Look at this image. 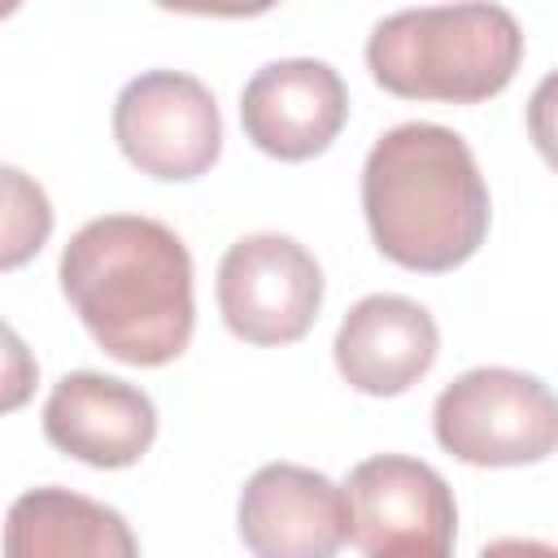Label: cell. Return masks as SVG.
Masks as SVG:
<instances>
[{"mask_svg": "<svg viewBox=\"0 0 558 558\" xmlns=\"http://www.w3.org/2000/svg\"><path fill=\"white\" fill-rule=\"evenodd\" d=\"M61 292L87 336L126 366L174 362L196 327L192 253L157 218L105 214L61 248Z\"/></svg>", "mask_w": 558, "mask_h": 558, "instance_id": "cell-1", "label": "cell"}, {"mask_svg": "<svg viewBox=\"0 0 558 558\" xmlns=\"http://www.w3.org/2000/svg\"><path fill=\"white\" fill-rule=\"evenodd\" d=\"M362 214L388 262L445 275L475 257L493 205L475 153L458 131L440 122H401L366 153Z\"/></svg>", "mask_w": 558, "mask_h": 558, "instance_id": "cell-2", "label": "cell"}, {"mask_svg": "<svg viewBox=\"0 0 558 558\" xmlns=\"http://www.w3.org/2000/svg\"><path fill=\"white\" fill-rule=\"evenodd\" d=\"M523 31L501 4H432L375 22L366 39L371 78L405 100L480 105L510 87Z\"/></svg>", "mask_w": 558, "mask_h": 558, "instance_id": "cell-3", "label": "cell"}, {"mask_svg": "<svg viewBox=\"0 0 558 558\" xmlns=\"http://www.w3.org/2000/svg\"><path fill=\"white\" fill-rule=\"evenodd\" d=\"M432 432L466 466H527L558 449V397L536 375L475 366L440 388Z\"/></svg>", "mask_w": 558, "mask_h": 558, "instance_id": "cell-4", "label": "cell"}, {"mask_svg": "<svg viewBox=\"0 0 558 558\" xmlns=\"http://www.w3.org/2000/svg\"><path fill=\"white\" fill-rule=\"evenodd\" d=\"M113 140L148 179H201L222 153L218 100L196 74L144 70L113 100Z\"/></svg>", "mask_w": 558, "mask_h": 558, "instance_id": "cell-5", "label": "cell"}, {"mask_svg": "<svg viewBox=\"0 0 558 558\" xmlns=\"http://www.w3.org/2000/svg\"><path fill=\"white\" fill-rule=\"evenodd\" d=\"M323 305V266L279 231L240 235L218 262V310L244 344L301 340Z\"/></svg>", "mask_w": 558, "mask_h": 558, "instance_id": "cell-6", "label": "cell"}, {"mask_svg": "<svg viewBox=\"0 0 558 558\" xmlns=\"http://www.w3.org/2000/svg\"><path fill=\"white\" fill-rule=\"evenodd\" d=\"M353 545L366 558H453L458 506L445 475L405 453H379L349 471Z\"/></svg>", "mask_w": 558, "mask_h": 558, "instance_id": "cell-7", "label": "cell"}, {"mask_svg": "<svg viewBox=\"0 0 558 558\" xmlns=\"http://www.w3.org/2000/svg\"><path fill=\"white\" fill-rule=\"evenodd\" d=\"M235 527L253 558H336L353 541V506L323 471L266 462L240 493Z\"/></svg>", "mask_w": 558, "mask_h": 558, "instance_id": "cell-8", "label": "cell"}, {"mask_svg": "<svg viewBox=\"0 0 558 558\" xmlns=\"http://www.w3.org/2000/svg\"><path fill=\"white\" fill-rule=\"evenodd\" d=\"M349 118L340 70L314 57L266 61L240 92V122L253 148L275 161H310L331 148Z\"/></svg>", "mask_w": 558, "mask_h": 558, "instance_id": "cell-9", "label": "cell"}, {"mask_svg": "<svg viewBox=\"0 0 558 558\" xmlns=\"http://www.w3.org/2000/svg\"><path fill=\"white\" fill-rule=\"evenodd\" d=\"M44 436L65 458L100 471L135 466L157 436V405L144 388L100 375L70 371L52 384L44 401Z\"/></svg>", "mask_w": 558, "mask_h": 558, "instance_id": "cell-10", "label": "cell"}, {"mask_svg": "<svg viewBox=\"0 0 558 558\" xmlns=\"http://www.w3.org/2000/svg\"><path fill=\"white\" fill-rule=\"evenodd\" d=\"M331 353L349 388L366 397H401L436 366L440 331L418 301L375 292L340 318Z\"/></svg>", "mask_w": 558, "mask_h": 558, "instance_id": "cell-11", "label": "cell"}, {"mask_svg": "<svg viewBox=\"0 0 558 558\" xmlns=\"http://www.w3.org/2000/svg\"><path fill=\"white\" fill-rule=\"evenodd\" d=\"M4 558H140V541L113 506L44 484L9 506Z\"/></svg>", "mask_w": 558, "mask_h": 558, "instance_id": "cell-12", "label": "cell"}, {"mask_svg": "<svg viewBox=\"0 0 558 558\" xmlns=\"http://www.w3.org/2000/svg\"><path fill=\"white\" fill-rule=\"evenodd\" d=\"M4 192H9V209H4V270L22 266L31 253L44 248L48 231H52V209L39 183H31L22 170L4 166Z\"/></svg>", "mask_w": 558, "mask_h": 558, "instance_id": "cell-13", "label": "cell"}, {"mask_svg": "<svg viewBox=\"0 0 558 558\" xmlns=\"http://www.w3.org/2000/svg\"><path fill=\"white\" fill-rule=\"evenodd\" d=\"M527 135L536 153L549 161V170H558V70L545 74L527 100Z\"/></svg>", "mask_w": 558, "mask_h": 558, "instance_id": "cell-14", "label": "cell"}, {"mask_svg": "<svg viewBox=\"0 0 558 558\" xmlns=\"http://www.w3.org/2000/svg\"><path fill=\"white\" fill-rule=\"evenodd\" d=\"M480 558H558V545L532 541V536H501V541H488Z\"/></svg>", "mask_w": 558, "mask_h": 558, "instance_id": "cell-15", "label": "cell"}]
</instances>
